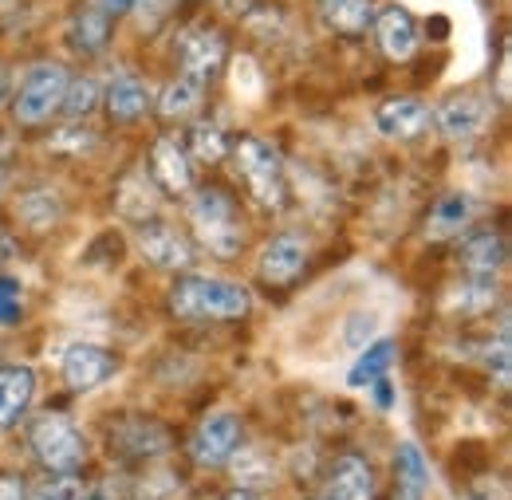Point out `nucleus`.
<instances>
[{"mask_svg": "<svg viewBox=\"0 0 512 500\" xmlns=\"http://www.w3.org/2000/svg\"><path fill=\"white\" fill-rule=\"evenodd\" d=\"M190 150L197 162H221L229 154V142H225L217 123H197L190 130Z\"/></svg>", "mask_w": 512, "mask_h": 500, "instance_id": "nucleus-28", "label": "nucleus"}, {"mask_svg": "<svg viewBox=\"0 0 512 500\" xmlns=\"http://www.w3.org/2000/svg\"><path fill=\"white\" fill-rule=\"evenodd\" d=\"M190 225H193V237L201 241V249H209L213 256H221V260H233L241 252V245H245L237 205L221 189L205 186L193 193Z\"/></svg>", "mask_w": 512, "mask_h": 500, "instance_id": "nucleus-2", "label": "nucleus"}, {"mask_svg": "<svg viewBox=\"0 0 512 500\" xmlns=\"http://www.w3.org/2000/svg\"><path fill=\"white\" fill-rule=\"evenodd\" d=\"M20 217H24V225H32V229H52V225L64 217V205H60L56 189H28V193L20 197Z\"/></svg>", "mask_w": 512, "mask_h": 500, "instance_id": "nucleus-25", "label": "nucleus"}, {"mask_svg": "<svg viewBox=\"0 0 512 500\" xmlns=\"http://www.w3.org/2000/svg\"><path fill=\"white\" fill-rule=\"evenodd\" d=\"M473 217H477V201H473L469 193L453 189V193H446V197L434 205V213H430V221H426V237H430V241L457 237Z\"/></svg>", "mask_w": 512, "mask_h": 500, "instance_id": "nucleus-17", "label": "nucleus"}, {"mask_svg": "<svg viewBox=\"0 0 512 500\" xmlns=\"http://www.w3.org/2000/svg\"><path fill=\"white\" fill-rule=\"evenodd\" d=\"M390 363H394V343H390V339L367 343V347H363V355L355 359L351 375H347V386H355V390H363V386H375L379 378H386Z\"/></svg>", "mask_w": 512, "mask_h": 500, "instance_id": "nucleus-24", "label": "nucleus"}, {"mask_svg": "<svg viewBox=\"0 0 512 500\" xmlns=\"http://www.w3.org/2000/svg\"><path fill=\"white\" fill-rule=\"evenodd\" d=\"M308 268V245L296 233H276L264 249H260V276L276 288L292 284L300 272Z\"/></svg>", "mask_w": 512, "mask_h": 500, "instance_id": "nucleus-10", "label": "nucleus"}, {"mask_svg": "<svg viewBox=\"0 0 512 500\" xmlns=\"http://www.w3.org/2000/svg\"><path fill=\"white\" fill-rule=\"evenodd\" d=\"M430 107L418 103V99H386L375 111V126L383 138H398V142H410V138H422L426 126H430Z\"/></svg>", "mask_w": 512, "mask_h": 500, "instance_id": "nucleus-12", "label": "nucleus"}, {"mask_svg": "<svg viewBox=\"0 0 512 500\" xmlns=\"http://www.w3.org/2000/svg\"><path fill=\"white\" fill-rule=\"evenodd\" d=\"M111 40V16L99 12V8H83L75 20H71V48L83 52V56H95L103 52Z\"/></svg>", "mask_w": 512, "mask_h": 500, "instance_id": "nucleus-23", "label": "nucleus"}, {"mask_svg": "<svg viewBox=\"0 0 512 500\" xmlns=\"http://www.w3.org/2000/svg\"><path fill=\"white\" fill-rule=\"evenodd\" d=\"M225 500H260V497H256L253 489H233V493H229Z\"/></svg>", "mask_w": 512, "mask_h": 500, "instance_id": "nucleus-37", "label": "nucleus"}, {"mask_svg": "<svg viewBox=\"0 0 512 500\" xmlns=\"http://www.w3.org/2000/svg\"><path fill=\"white\" fill-rule=\"evenodd\" d=\"M375 40H379V48H383L386 60L394 63H406L414 52H418V44H422V32H418V20L406 12V8H379V16H375Z\"/></svg>", "mask_w": 512, "mask_h": 500, "instance_id": "nucleus-9", "label": "nucleus"}, {"mask_svg": "<svg viewBox=\"0 0 512 500\" xmlns=\"http://www.w3.org/2000/svg\"><path fill=\"white\" fill-rule=\"evenodd\" d=\"M457 260H461V268L473 272V276H497V272L509 264V241H505L501 233H493V229L473 233V237L461 241Z\"/></svg>", "mask_w": 512, "mask_h": 500, "instance_id": "nucleus-14", "label": "nucleus"}, {"mask_svg": "<svg viewBox=\"0 0 512 500\" xmlns=\"http://www.w3.org/2000/svg\"><path fill=\"white\" fill-rule=\"evenodd\" d=\"M32 457L48 469V473H75L87 457V441L79 434V426L64 414H44L32 422L28 430Z\"/></svg>", "mask_w": 512, "mask_h": 500, "instance_id": "nucleus-4", "label": "nucleus"}, {"mask_svg": "<svg viewBox=\"0 0 512 500\" xmlns=\"http://www.w3.org/2000/svg\"><path fill=\"white\" fill-rule=\"evenodd\" d=\"M485 367H489V375L497 378V386H509V327L497 335V343H489Z\"/></svg>", "mask_w": 512, "mask_h": 500, "instance_id": "nucleus-32", "label": "nucleus"}, {"mask_svg": "<svg viewBox=\"0 0 512 500\" xmlns=\"http://www.w3.org/2000/svg\"><path fill=\"white\" fill-rule=\"evenodd\" d=\"M375 327H379V319H375V315L359 312V315H351V319H347V327H343V339H347L351 347H359V351H363V347H367V339L375 335Z\"/></svg>", "mask_w": 512, "mask_h": 500, "instance_id": "nucleus-33", "label": "nucleus"}, {"mask_svg": "<svg viewBox=\"0 0 512 500\" xmlns=\"http://www.w3.org/2000/svg\"><path fill=\"white\" fill-rule=\"evenodd\" d=\"M0 189H4V178H0Z\"/></svg>", "mask_w": 512, "mask_h": 500, "instance_id": "nucleus-39", "label": "nucleus"}, {"mask_svg": "<svg viewBox=\"0 0 512 500\" xmlns=\"http://www.w3.org/2000/svg\"><path fill=\"white\" fill-rule=\"evenodd\" d=\"M24 500H83V481L71 473H56V477L40 481Z\"/></svg>", "mask_w": 512, "mask_h": 500, "instance_id": "nucleus-30", "label": "nucleus"}, {"mask_svg": "<svg viewBox=\"0 0 512 500\" xmlns=\"http://www.w3.org/2000/svg\"><path fill=\"white\" fill-rule=\"evenodd\" d=\"M485 119H489V103L481 95H453L438 111V130L446 138H473L485 130Z\"/></svg>", "mask_w": 512, "mask_h": 500, "instance_id": "nucleus-16", "label": "nucleus"}, {"mask_svg": "<svg viewBox=\"0 0 512 500\" xmlns=\"http://www.w3.org/2000/svg\"><path fill=\"white\" fill-rule=\"evenodd\" d=\"M138 252L146 264L162 268V272H178V268H190L193 264V245L186 233H178L174 225L166 221H146L138 229Z\"/></svg>", "mask_w": 512, "mask_h": 500, "instance_id": "nucleus-7", "label": "nucleus"}, {"mask_svg": "<svg viewBox=\"0 0 512 500\" xmlns=\"http://www.w3.org/2000/svg\"><path fill=\"white\" fill-rule=\"evenodd\" d=\"M12 256H16V245H12V237H4V233H0V268H4Z\"/></svg>", "mask_w": 512, "mask_h": 500, "instance_id": "nucleus-36", "label": "nucleus"}, {"mask_svg": "<svg viewBox=\"0 0 512 500\" xmlns=\"http://www.w3.org/2000/svg\"><path fill=\"white\" fill-rule=\"evenodd\" d=\"M0 500H24L20 477H0Z\"/></svg>", "mask_w": 512, "mask_h": 500, "instance_id": "nucleus-35", "label": "nucleus"}, {"mask_svg": "<svg viewBox=\"0 0 512 500\" xmlns=\"http://www.w3.org/2000/svg\"><path fill=\"white\" fill-rule=\"evenodd\" d=\"M36 375L28 367H0V430L20 422V414L32 406Z\"/></svg>", "mask_w": 512, "mask_h": 500, "instance_id": "nucleus-19", "label": "nucleus"}, {"mask_svg": "<svg viewBox=\"0 0 512 500\" xmlns=\"http://www.w3.org/2000/svg\"><path fill=\"white\" fill-rule=\"evenodd\" d=\"M323 24L339 36H363L375 16H379V0H316Z\"/></svg>", "mask_w": 512, "mask_h": 500, "instance_id": "nucleus-15", "label": "nucleus"}, {"mask_svg": "<svg viewBox=\"0 0 512 500\" xmlns=\"http://www.w3.org/2000/svg\"><path fill=\"white\" fill-rule=\"evenodd\" d=\"M67 71L60 63H36L24 79H20V87H16V95H12V115H16V123L24 126H40L48 123L60 107H64V95H67Z\"/></svg>", "mask_w": 512, "mask_h": 500, "instance_id": "nucleus-5", "label": "nucleus"}, {"mask_svg": "<svg viewBox=\"0 0 512 500\" xmlns=\"http://www.w3.org/2000/svg\"><path fill=\"white\" fill-rule=\"evenodd\" d=\"M154 178L170 193H186L193 182L190 174V154L174 142V138H158L154 142Z\"/></svg>", "mask_w": 512, "mask_h": 500, "instance_id": "nucleus-20", "label": "nucleus"}, {"mask_svg": "<svg viewBox=\"0 0 512 500\" xmlns=\"http://www.w3.org/2000/svg\"><path fill=\"white\" fill-rule=\"evenodd\" d=\"M119 371V359L99 343H71L60 359V375L71 390H95Z\"/></svg>", "mask_w": 512, "mask_h": 500, "instance_id": "nucleus-8", "label": "nucleus"}, {"mask_svg": "<svg viewBox=\"0 0 512 500\" xmlns=\"http://www.w3.org/2000/svg\"><path fill=\"white\" fill-rule=\"evenodd\" d=\"M142 0H95V8L99 12H107V16H127V12H134Z\"/></svg>", "mask_w": 512, "mask_h": 500, "instance_id": "nucleus-34", "label": "nucleus"}, {"mask_svg": "<svg viewBox=\"0 0 512 500\" xmlns=\"http://www.w3.org/2000/svg\"><path fill=\"white\" fill-rule=\"evenodd\" d=\"M233 162H237V174L245 178V186L253 193L264 209H284L288 205V182H284V162L280 154L260 142V138H241L233 146Z\"/></svg>", "mask_w": 512, "mask_h": 500, "instance_id": "nucleus-3", "label": "nucleus"}, {"mask_svg": "<svg viewBox=\"0 0 512 500\" xmlns=\"http://www.w3.org/2000/svg\"><path fill=\"white\" fill-rule=\"evenodd\" d=\"M327 500H375V473L363 457L347 453L327 473Z\"/></svg>", "mask_w": 512, "mask_h": 500, "instance_id": "nucleus-13", "label": "nucleus"}, {"mask_svg": "<svg viewBox=\"0 0 512 500\" xmlns=\"http://www.w3.org/2000/svg\"><path fill=\"white\" fill-rule=\"evenodd\" d=\"M20 312H24V292H20V280L12 276H0V323H20Z\"/></svg>", "mask_w": 512, "mask_h": 500, "instance_id": "nucleus-31", "label": "nucleus"}, {"mask_svg": "<svg viewBox=\"0 0 512 500\" xmlns=\"http://www.w3.org/2000/svg\"><path fill=\"white\" fill-rule=\"evenodd\" d=\"M95 103H99V83L95 79H75V83H67V95L60 111H67L71 119H83V115L95 111Z\"/></svg>", "mask_w": 512, "mask_h": 500, "instance_id": "nucleus-29", "label": "nucleus"}, {"mask_svg": "<svg viewBox=\"0 0 512 500\" xmlns=\"http://www.w3.org/2000/svg\"><path fill=\"white\" fill-rule=\"evenodd\" d=\"M493 304H497V280H493V276H477V280H469V284H457L446 300V308H457V312H465V315L485 312V308H493Z\"/></svg>", "mask_w": 512, "mask_h": 500, "instance_id": "nucleus-26", "label": "nucleus"}, {"mask_svg": "<svg viewBox=\"0 0 512 500\" xmlns=\"http://www.w3.org/2000/svg\"><path fill=\"white\" fill-rule=\"evenodd\" d=\"M178 56H182V67H186L190 79L209 83L221 71V63H225V40L213 28H193V32L182 36Z\"/></svg>", "mask_w": 512, "mask_h": 500, "instance_id": "nucleus-11", "label": "nucleus"}, {"mask_svg": "<svg viewBox=\"0 0 512 500\" xmlns=\"http://www.w3.org/2000/svg\"><path fill=\"white\" fill-rule=\"evenodd\" d=\"M201 95H205V83H197L190 75H178L174 83L162 87L158 95V115L162 119H190L201 111Z\"/></svg>", "mask_w": 512, "mask_h": 500, "instance_id": "nucleus-22", "label": "nucleus"}, {"mask_svg": "<svg viewBox=\"0 0 512 500\" xmlns=\"http://www.w3.org/2000/svg\"><path fill=\"white\" fill-rule=\"evenodd\" d=\"M225 8H233V12H245V8H253V0H225Z\"/></svg>", "mask_w": 512, "mask_h": 500, "instance_id": "nucleus-38", "label": "nucleus"}, {"mask_svg": "<svg viewBox=\"0 0 512 500\" xmlns=\"http://www.w3.org/2000/svg\"><path fill=\"white\" fill-rule=\"evenodd\" d=\"M394 473H398V500H422L430 489V465L422 457L418 445H398V457H394Z\"/></svg>", "mask_w": 512, "mask_h": 500, "instance_id": "nucleus-21", "label": "nucleus"}, {"mask_svg": "<svg viewBox=\"0 0 512 500\" xmlns=\"http://www.w3.org/2000/svg\"><path fill=\"white\" fill-rule=\"evenodd\" d=\"M237 445H241V422H237V414L217 410V414H209V418L193 430L190 453L197 465L213 469V465H225Z\"/></svg>", "mask_w": 512, "mask_h": 500, "instance_id": "nucleus-6", "label": "nucleus"}, {"mask_svg": "<svg viewBox=\"0 0 512 500\" xmlns=\"http://www.w3.org/2000/svg\"><path fill=\"white\" fill-rule=\"evenodd\" d=\"M233 465V477H237V489H260V485H272V465L256 453V449H233V457L225 461Z\"/></svg>", "mask_w": 512, "mask_h": 500, "instance_id": "nucleus-27", "label": "nucleus"}, {"mask_svg": "<svg viewBox=\"0 0 512 500\" xmlns=\"http://www.w3.org/2000/svg\"><path fill=\"white\" fill-rule=\"evenodd\" d=\"M103 103H107V115L115 123H134V119H142L150 111V87L142 79H134V75H119V79H111Z\"/></svg>", "mask_w": 512, "mask_h": 500, "instance_id": "nucleus-18", "label": "nucleus"}, {"mask_svg": "<svg viewBox=\"0 0 512 500\" xmlns=\"http://www.w3.org/2000/svg\"><path fill=\"white\" fill-rule=\"evenodd\" d=\"M253 308L249 288L217 276H182L170 292V312L186 323H205V319H241Z\"/></svg>", "mask_w": 512, "mask_h": 500, "instance_id": "nucleus-1", "label": "nucleus"}]
</instances>
